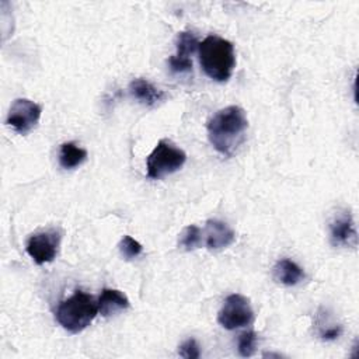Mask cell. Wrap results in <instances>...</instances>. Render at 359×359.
Wrapping results in <instances>:
<instances>
[{
  "label": "cell",
  "instance_id": "9a60e30c",
  "mask_svg": "<svg viewBox=\"0 0 359 359\" xmlns=\"http://www.w3.org/2000/svg\"><path fill=\"white\" fill-rule=\"evenodd\" d=\"M180 247H182L187 251H192L199 248L203 244V233L202 230L195 226V224H189L187 226L182 233L180 234V240H178Z\"/></svg>",
  "mask_w": 359,
  "mask_h": 359
},
{
  "label": "cell",
  "instance_id": "5b68a950",
  "mask_svg": "<svg viewBox=\"0 0 359 359\" xmlns=\"http://www.w3.org/2000/svg\"><path fill=\"white\" fill-rule=\"evenodd\" d=\"M254 321V310L250 300L233 293L226 297L222 309L217 313V323L226 330H236L250 325Z\"/></svg>",
  "mask_w": 359,
  "mask_h": 359
},
{
  "label": "cell",
  "instance_id": "30bf717a",
  "mask_svg": "<svg viewBox=\"0 0 359 359\" xmlns=\"http://www.w3.org/2000/svg\"><path fill=\"white\" fill-rule=\"evenodd\" d=\"M202 233L203 244L206 245V248L213 251L223 250L233 244L236 240V233L233 231V229L227 223L216 219L208 220Z\"/></svg>",
  "mask_w": 359,
  "mask_h": 359
},
{
  "label": "cell",
  "instance_id": "d6986e66",
  "mask_svg": "<svg viewBox=\"0 0 359 359\" xmlns=\"http://www.w3.org/2000/svg\"><path fill=\"white\" fill-rule=\"evenodd\" d=\"M341 334H342V327L341 325H334V327L323 330L320 332V337L324 341H332V339H337Z\"/></svg>",
  "mask_w": 359,
  "mask_h": 359
},
{
  "label": "cell",
  "instance_id": "9c48e42d",
  "mask_svg": "<svg viewBox=\"0 0 359 359\" xmlns=\"http://www.w3.org/2000/svg\"><path fill=\"white\" fill-rule=\"evenodd\" d=\"M199 41L192 31H182L177 35V52L168 57V66L174 73H187L192 70L191 55L198 50Z\"/></svg>",
  "mask_w": 359,
  "mask_h": 359
},
{
  "label": "cell",
  "instance_id": "7c38bea8",
  "mask_svg": "<svg viewBox=\"0 0 359 359\" xmlns=\"http://www.w3.org/2000/svg\"><path fill=\"white\" fill-rule=\"evenodd\" d=\"M98 313L104 317L114 316L119 311H123L129 307V299L126 294L118 289H102L97 300Z\"/></svg>",
  "mask_w": 359,
  "mask_h": 359
},
{
  "label": "cell",
  "instance_id": "ba28073f",
  "mask_svg": "<svg viewBox=\"0 0 359 359\" xmlns=\"http://www.w3.org/2000/svg\"><path fill=\"white\" fill-rule=\"evenodd\" d=\"M330 240L335 247H356L358 233L353 216L348 209L338 210L330 220Z\"/></svg>",
  "mask_w": 359,
  "mask_h": 359
},
{
  "label": "cell",
  "instance_id": "ac0fdd59",
  "mask_svg": "<svg viewBox=\"0 0 359 359\" xmlns=\"http://www.w3.org/2000/svg\"><path fill=\"white\" fill-rule=\"evenodd\" d=\"M178 355L184 359H198L201 356V351H199V345H198L196 339L188 338L187 341H184L180 345Z\"/></svg>",
  "mask_w": 359,
  "mask_h": 359
},
{
  "label": "cell",
  "instance_id": "e0dca14e",
  "mask_svg": "<svg viewBox=\"0 0 359 359\" xmlns=\"http://www.w3.org/2000/svg\"><path fill=\"white\" fill-rule=\"evenodd\" d=\"M118 247H119L121 255L125 259H133V258L139 257L142 254V251H143L142 244L137 240L132 238L130 236H123L122 240L119 241Z\"/></svg>",
  "mask_w": 359,
  "mask_h": 359
},
{
  "label": "cell",
  "instance_id": "52a82bcc",
  "mask_svg": "<svg viewBox=\"0 0 359 359\" xmlns=\"http://www.w3.org/2000/svg\"><path fill=\"white\" fill-rule=\"evenodd\" d=\"M42 108L39 104L28 98H17L11 104L6 123L20 135L29 133L39 122Z\"/></svg>",
  "mask_w": 359,
  "mask_h": 359
},
{
  "label": "cell",
  "instance_id": "2e32d148",
  "mask_svg": "<svg viewBox=\"0 0 359 359\" xmlns=\"http://www.w3.org/2000/svg\"><path fill=\"white\" fill-rule=\"evenodd\" d=\"M257 341H258V337L254 331H245V332L240 334L238 339H237V351H238L240 356H243V358L252 356L255 353Z\"/></svg>",
  "mask_w": 359,
  "mask_h": 359
},
{
  "label": "cell",
  "instance_id": "5bb4252c",
  "mask_svg": "<svg viewBox=\"0 0 359 359\" xmlns=\"http://www.w3.org/2000/svg\"><path fill=\"white\" fill-rule=\"evenodd\" d=\"M87 150L77 146L74 142H65L59 150V164L65 170H72L81 165L87 160Z\"/></svg>",
  "mask_w": 359,
  "mask_h": 359
},
{
  "label": "cell",
  "instance_id": "4fadbf2b",
  "mask_svg": "<svg viewBox=\"0 0 359 359\" xmlns=\"http://www.w3.org/2000/svg\"><path fill=\"white\" fill-rule=\"evenodd\" d=\"M272 275L276 282L285 286H294L304 278L303 269L289 258L279 259L272 269Z\"/></svg>",
  "mask_w": 359,
  "mask_h": 359
},
{
  "label": "cell",
  "instance_id": "6da1fadb",
  "mask_svg": "<svg viewBox=\"0 0 359 359\" xmlns=\"http://www.w3.org/2000/svg\"><path fill=\"white\" fill-rule=\"evenodd\" d=\"M247 128V114L238 105H229L219 109L206 125L210 144L223 156H231L244 142Z\"/></svg>",
  "mask_w": 359,
  "mask_h": 359
},
{
  "label": "cell",
  "instance_id": "7a4b0ae2",
  "mask_svg": "<svg viewBox=\"0 0 359 359\" xmlns=\"http://www.w3.org/2000/svg\"><path fill=\"white\" fill-rule=\"evenodd\" d=\"M202 70L215 81H227L236 67L234 45L222 36L209 35L198 46Z\"/></svg>",
  "mask_w": 359,
  "mask_h": 359
},
{
  "label": "cell",
  "instance_id": "8fae6325",
  "mask_svg": "<svg viewBox=\"0 0 359 359\" xmlns=\"http://www.w3.org/2000/svg\"><path fill=\"white\" fill-rule=\"evenodd\" d=\"M129 93L133 98L147 107H154L167 98V94L146 79L137 77L129 83Z\"/></svg>",
  "mask_w": 359,
  "mask_h": 359
},
{
  "label": "cell",
  "instance_id": "8992f818",
  "mask_svg": "<svg viewBox=\"0 0 359 359\" xmlns=\"http://www.w3.org/2000/svg\"><path fill=\"white\" fill-rule=\"evenodd\" d=\"M60 238V231L56 229L36 231L28 237L25 250L36 265H43L56 258Z\"/></svg>",
  "mask_w": 359,
  "mask_h": 359
},
{
  "label": "cell",
  "instance_id": "277c9868",
  "mask_svg": "<svg viewBox=\"0 0 359 359\" xmlns=\"http://www.w3.org/2000/svg\"><path fill=\"white\" fill-rule=\"evenodd\" d=\"M187 161V153L167 139L158 140L146 160V175L150 180H161L177 172Z\"/></svg>",
  "mask_w": 359,
  "mask_h": 359
},
{
  "label": "cell",
  "instance_id": "3957f363",
  "mask_svg": "<svg viewBox=\"0 0 359 359\" xmlns=\"http://www.w3.org/2000/svg\"><path fill=\"white\" fill-rule=\"evenodd\" d=\"M97 314V300L83 290H76L70 297L62 300L55 311L56 321L72 334L86 330Z\"/></svg>",
  "mask_w": 359,
  "mask_h": 359
}]
</instances>
